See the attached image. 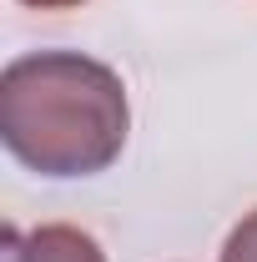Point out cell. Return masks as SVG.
I'll list each match as a JSON object with an SVG mask.
<instances>
[{
  "label": "cell",
  "instance_id": "cell-2",
  "mask_svg": "<svg viewBox=\"0 0 257 262\" xmlns=\"http://www.w3.org/2000/svg\"><path fill=\"white\" fill-rule=\"evenodd\" d=\"M5 262H106L101 242L71 222H46L35 232L5 227Z\"/></svg>",
  "mask_w": 257,
  "mask_h": 262
},
{
  "label": "cell",
  "instance_id": "cell-1",
  "mask_svg": "<svg viewBox=\"0 0 257 262\" xmlns=\"http://www.w3.org/2000/svg\"><path fill=\"white\" fill-rule=\"evenodd\" d=\"M131 131L126 86L81 51H35L0 76V136L40 177H96Z\"/></svg>",
  "mask_w": 257,
  "mask_h": 262
},
{
  "label": "cell",
  "instance_id": "cell-3",
  "mask_svg": "<svg viewBox=\"0 0 257 262\" xmlns=\"http://www.w3.org/2000/svg\"><path fill=\"white\" fill-rule=\"evenodd\" d=\"M222 262H257V212H247L237 227L227 232Z\"/></svg>",
  "mask_w": 257,
  "mask_h": 262
},
{
  "label": "cell",
  "instance_id": "cell-4",
  "mask_svg": "<svg viewBox=\"0 0 257 262\" xmlns=\"http://www.w3.org/2000/svg\"><path fill=\"white\" fill-rule=\"evenodd\" d=\"M20 5H31V10H76L86 0H20Z\"/></svg>",
  "mask_w": 257,
  "mask_h": 262
}]
</instances>
